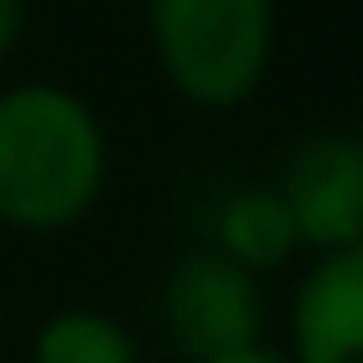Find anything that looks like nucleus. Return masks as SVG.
I'll return each instance as SVG.
<instances>
[{
	"mask_svg": "<svg viewBox=\"0 0 363 363\" xmlns=\"http://www.w3.org/2000/svg\"><path fill=\"white\" fill-rule=\"evenodd\" d=\"M109 188V128L61 79L0 91V224L61 236L97 212Z\"/></svg>",
	"mask_w": 363,
	"mask_h": 363,
	"instance_id": "nucleus-1",
	"label": "nucleus"
},
{
	"mask_svg": "<svg viewBox=\"0 0 363 363\" xmlns=\"http://www.w3.org/2000/svg\"><path fill=\"white\" fill-rule=\"evenodd\" d=\"M145 43L188 109L230 116L272 73L279 0H145Z\"/></svg>",
	"mask_w": 363,
	"mask_h": 363,
	"instance_id": "nucleus-2",
	"label": "nucleus"
},
{
	"mask_svg": "<svg viewBox=\"0 0 363 363\" xmlns=\"http://www.w3.org/2000/svg\"><path fill=\"white\" fill-rule=\"evenodd\" d=\"M157 321L188 363L260 345L267 339V279L224 260L218 248H194L169 267L164 291H157Z\"/></svg>",
	"mask_w": 363,
	"mask_h": 363,
	"instance_id": "nucleus-3",
	"label": "nucleus"
},
{
	"mask_svg": "<svg viewBox=\"0 0 363 363\" xmlns=\"http://www.w3.org/2000/svg\"><path fill=\"white\" fill-rule=\"evenodd\" d=\"M272 194L303 255L363 248V140L345 128L303 133L272 176Z\"/></svg>",
	"mask_w": 363,
	"mask_h": 363,
	"instance_id": "nucleus-4",
	"label": "nucleus"
},
{
	"mask_svg": "<svg viewBox=\"0 0 363 363\" xmlns=\"http://www.w3.org/2000/svg\"><path fill=\"white\" fill-rule=\"evenodd\" d=\"M291 363H363V248L309 255L285 303Z\"/></svg>",
	"mask_w": 363,
	"mask_h": 363,
	"instance_id": "nucleus-5",
	"label": "nucleus"
},
{
	"mask_svg": "<svg viewBox=\"0 0 363 363\" xmlns=\"http://www.w3.org/2000/svg\"><path fill=\"white\" fill-rule=\"evenodd\" d=\"M206 248H218L224 260L260 272V279L279 272V267H291V260L303 255L285 206H279V194H272V182H242V188L218 194V206H212V242Z\"/></svg>",
	"mask_w": 363,
	"mask_h": 363,
	"instance_id": "nucleus-6",
	"label": "nucleus"
},
{
	"mask_svg": "<svg viewBox=\"0 0 363 363\" xmlns=\"http://www.w3.org/2000/svg\"><path fill=\"white\" fill-rule=\"evenodd\" d=\"M30 363H140V333L109 309L67 303V309H49L37 321Z\"/></svg>",
	"mask_w": 363,
	"mask_h": 363,
	"instance_id": "nucleus-7",
	"label": "nucleus"
},
{
	"mask_svg": "<svg viewBox=\"0 0 363 363\" xmlns=\"http://www.w3.org/2000/svg\"><path fill=\"white\" fill-rule=\"evenodd\" d=\"M25 25H30V0H0V67L18 55V43H25Z\"/></svg>",
	"mask_w": 363,
	"mask_h": 363,
	"instance_id": "nucleus-8",
	"label": "nucleus"
},
{
	"mask_svg": "<svg viewBox=\"0 0 363 363\" xmlns=\"http://www.w3.org/2000/svg\"><path fill=\"white\" fill-rule=\"evenodd\" d=\"M206 363H291V357H285V351H279V345H267V339H260V345L224 351V357H206Z\"/></svg>",
	"mask_w": 363,
	"mask_h": 363,
	"instance_id": "nucleus-9",
	"label": "nucleus"
},
{
	"mask_svg": "<svg viewBox=\"0 0 363 363\" xmlns=\"http://www.w3.org/2000/svg\"><path fill=\"white\" fill-rule=\"evenodd\" d=\"M0 345H6V309H0Z\"/></svg>",
	"mask_w": 363,
	"mask_h": 363,
	"instance_id": "nucleus-10",
	"label": "nucleus"
}]
</instances>
